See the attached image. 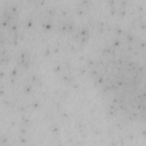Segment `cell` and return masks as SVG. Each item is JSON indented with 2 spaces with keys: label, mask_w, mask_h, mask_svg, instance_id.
<instances>
[{
  "label": "cell",
  "mask_w": 146,
  "mask_h": 146,
  "mask_svg": "<svg viewBox=\"0 0 146 146\" xmlns=\"http://www.w3.org/2000/svg\"><path fill=\"white\" fill-rule=\"evenodd\" d=\"M92 80L107 105L130 121L146 119V55L137 43L117 40L92 60Z\"/></svg>",
  "instance_id": "cell-1"
}]
</instances>
